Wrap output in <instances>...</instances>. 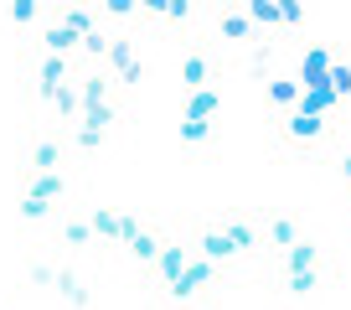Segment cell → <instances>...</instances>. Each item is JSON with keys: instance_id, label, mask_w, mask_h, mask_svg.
<instances>
[{"instance_id": "obj_32", "label": "cell", "mask_w": 351, "mask_h": 310, "mask_svg": "<svg viewBox=\"0 0 351 310\" xmlns=\"http://www.w3.org/2000/svg\"><path fill=\"white\" fill-rule=\"evenodd\" d=\"M145 78H150V62H134V67H130V73H124V78H119V83H145Z\"/></svg>"}, {"instance_id": "obj_6", "label": "cell", "mask_w": 351, "mask_h": 310, "mask_svg": "<svg viewBox=\"0 0 351 310\" xmlns=\"http://www.w3.org/2000/svg\"><path fill=\"white\" fill-rule=\"evenodd\" d=\"M114 83H119L114 73L93 67V73H88L83 83H77V93H83V114H93V109H109V104H114Z\"/></svg>"}, {"instance_id": "obj_17", "label": "cell", "mask_w": 351, "mask_h": 310, "mask_svg": "<svg viewBox=\"0 0 351 310\" xmlns=\"http://www.w3.org/2000/svg\"><path fill=\"white\" fill-rule=\"evenodd\" d=\"M57 21H62V26H73V32L83 36V42H88V36H93V32H99V16L88 11V5H67V11L57 16Z\"/></svg>"}, {"instance_id": "obj_12", "label": "cell", "mask_w": 351, "mask_h": 310, "mask_svg": "<svg viewBox=\"0 0 351 310\" xmlns=\"http://www.w3.org/2000/svg\"><path fill=\"white\" fill-rule=\"evenodd\" d=\"M165 243H171V238H165L160 228H140V238L130 243V259H134V264H155Z\"/></svg>"}, {"instance_id": "obj_19", "label": "cell", "mask_w": 351, "mask_h": 310, "mask_svg": "<svg viewBox=\"0 0 351 310\" xmlns=\"http://www.w3.org/2000/svg\"><path fill=\"white\" fill-rule=\"evenodd\" d=\"M330 109H336V93H330V88H310L305 99H300V109H295V114H310V119H326Z\"/></svg>"}, {"instance_id": "obj_5", "label": "cell", "mask_w": 351, "mask_h": 310, "mask_svg": "<svg viewBox=\"0 0 351 310\" xmlns=\"http://www.w3.org/2000/svg\"><path fill=\"white\" fill-rule=\"evenodd\" d=\"M279 134H285V145H295V150H310V145H320L330 134V124L310 119V114H285V119H279Z\"/></svg>"}, {"instance_id": "obj_27", "label": "cell", "mask_w": 351, "mask_h": 310, "mask_svg": "<svg viewBox=\"0 0 351 310\" xmlns=\"http://www.w3.org/2000/svg\"><path fill=\"white\" fill-rule=\"evenodd\" d=\"M104 140H109V124H88L83 119V130H77V150H99Z\"/></svg>"}, {"instance_id": "obj_9", "label": "cell", "mask_w": 351, "mask_h": 310, "mask_svg": "<svg viewBox=\"0 0 351 310\" xmlns=\"http://www.w3.org/2000/svg\"><path fill=\"white\" fill-rule=\"evenodd\" d=\"M186 264H191V254H186V248H181V243H176V238H171V243L160 248V259H155V274H160V285L171 289L176 279L186 274Z\"/></svg>"}, {"instance_id": "obj_34", "label": "cell", "mask_w": 351, "mask_h": 310, "mask_svg": "<svg viewBox=\"0 0 351 310\" xmlns=\"http://www.w3.org/2000/svg\"><path fill=\"white\" fill-rule=\"evenodd\" d=\"M336 176H341V181L351 187V155H341V160H336Z\"/></svg>"}, {"instance_id": "obj_24", "label": "cell", "mask_w": 351, "mask_h": 310, "mask_svg": "<svg viewBox=\"0 0 351 310\" xmlns=\"http://www.w3.org/2000/svg\"><path fill=\"white\" fill-rule=\"evenodd\" d=\"M57 289H62V300H73V305H88V285L73 269H57Z\"/></svg>"}, {"instance_id": "obj_15", "label": "cell", "mask_w": 351, "mask_h": 310, "mask_svg": "<svg viewBox=\"0 0 351 310\" xmlns=\"http://www.w3.org/2000/svg\"><path fill=\"white\" fill-rule=\"evenodd\" d=\"M42 47H47V52H57V57H67V52H73V47H83V36H77L73 26L52 21V26H47V32H42Z\"/></svg>"}, {"instance_id": "obj_23", "label": "cell", "mask_w": 351, "mask_h": 310, "mask_svg": "<svg viewBox=\"0 0 351 310\" xmlns=\"http://www.w3.org/2000/svg\"><path fill=\"white\" fill-rule=\"evenodd\" d=\"M248 21L253 26H285V11L274 0H248Z\"/></svg>"}, {"instance_id": "obj_25", "label": "cell", "mask_w": 351, "mask_h": 310, "mask_svg": "<svg viewBox=\"0 0 351 310\" xmlns=\"http://www.w3.org/2000/svg\"><path fill=\"white\" fill-rule=\"evenodd\" d=\"M88 238H93V222H88V217H73V222H62V243H67V248H83Z\"/></svg>"}, {"instance_id": "obj_29", "label": "cell", "mask_w": 351, "mask_h": 310, "mask_svg": "<svg viewBox=\"0 0 351 310\" xmlns=\"http://www.w3.org/2000/svg\"><path fill=\"white\" fill-rule=\"evenodd\" d=\"M52 104H57V114H67V119H73V114H83V93H77V88H73V83H67V88H62V93H57V99H52Z\"/></svg>"}, {"instance_id": "obj_26", "label": "cell", "mask_w": 351, "mask_h": 310, "mask_svg": "<svg viewBox=\"0 0 351 310\" xmlns=\"http://www.w3.org/2000/svg\"><path fill=\"white\" fill-rule=\"evenodd\" d=\"M212 140V119H181V145H207Z\"/></svg>"}, {"instance_id": "obj_10", "label": "cell", "mask_w": 351, "mask_h": 310, "mask_svg": "<svg viewBox=\"0 0 351 310\" xmlns=\"http://www.w3.org/2000/svg\"><path fill=\"white\" fill-rule=\"evenodd\" d=\"M62 166V140H36L32 160H26V176H47V171Z\"/></svg>"}, {"instance_id": "obj_14", "label": "cell", "mask_w": 351, "mask_h": 310, "mask_svg": "<svg viewBox=\"0 0 351 310\" xmlns=\"http://www.w3.org/2000/svg\"><path fill=\"white\" fill-rule=\"evenodd\" d=\"M62 191H67V181H62V171H47V176H26V191H21V197H42V202H62Z\"/></svg>"}, {"instance_id": "obj_11", "label": "cell", "mask_w": 351, "mask_h": 310, "mask_svg": "<svg viewBox=\"0 0 351 310\" xmlns=\"http://www.w3.org/2000/svg\"><path fill=\"white\" fill-rule=\"evenodd\" d=\"M269 104H274V109H289L295 114L300 109V99H305V88H300V78H269Z\"/></svg>"}, {"instance_id": "obj_21", "label": "cell", "mask_w": 351, "mask_h": 310, "mask_svg": "<svg viewBox=\"0 0 351 310\" xmlns=\"http://www.w3.org/2000/svg\"><path fill=\"white\" fill-rule=\"evenodd\" d=\"M330 93H336V104H351V57L336 52V67H330Z\"/></svg>"}, {"instance_id": "obj_20", "label": "cell", "mask_w": 351, "mask_h": 310, "mask_svg": "<svg viewBox=\"0 0 351 310\" xmlns=\"http://www.w3.org/2000/svg\"><path fill=\"white\" fill-rule=\"evenodd\" d=\"M217 32L228 36V42H248L253 21H248V11H222V16H217Z\"/></svg>"}, {"instance_id": "obj_13", "label": "cell", "mask_w": 351, "mask_h": 310, "mask_svg": "<svg viewBox=\"0 0 351 310\" xmlns=\"http://www.w3.org/2000/svg\"><path fill=\"white\" fill-rule=\"evenodd\" d=\"M134 62H140V57H134V42H130V36H114V42H109V57H104V73L124 78Z\"/></svg>"}, {"instance_id": "obj_7", "label": "cell", "mask_w": 351, "mask_h": 310, "mask_svg": "<svg viewBox=\"0 0 351 310\" xmlns=\"http://www.w3.org/2000/svg\"><path fill=\"white\" fill-rule=\"evenodd\" d=\"M62 88H67V57L47 52V57H42V67H36V99H47V104H52Z\"/></svg>"}, {"instance_id": "obj_31", "label": "cell", "mask_w": 351, "mask_h": 310, "mask_svg": "<svg viewBox=\"0 0 351 310\" xmlns=\"http://www.w3.org/2000/svg\"><path fill=\"white\" fill-rule=\"evenodd\" d=\"M104 16H114V21H124V16H134V5H130V0H109V5H104Z\"/></svg>"}, {"instance_id": "obj_2", "label": "cell", "mask_w": 351, "mask_h": 310, "mask_svg": "<svg viewBox=\"0 0 351 310\" xmlns=\"http://www.w3.org/2000/svg\"><path fill=\"white\" fill-rule=\"evenodd\" d=\"M285 289H289V295H310V289H320V243H315V238H300V243L285 254Z\"/></svg>"}, {"instance_id": "obj_18", "label": "cell", "mask_w": 351, "mask_h": 310, "mask_svg": "<svg viewBox=\"0 0 351 310\" xmlns=\"http://www.w3.org/2000/svg\"><path fill=\"white\" fill-rule=\"evenodd\" d=\"M93 238H114V243H119V232H124V212H114V207H99L93 212Z\"/></svg>"}, {"instance_id": "obj_3", "label": "cell", "mask_w": 351, "mask_h": 310, "mask_svg": "<svg viewBox=\"0 0 351 310\" xmlns=\"http://www.w3.org/2000/svg\"><path fill=\"white\" fill-rule=\"evenodd\" d=\"M212 279H217V264L197 254V259H191V264H186V274L176 279V285L165 289V295H171L176 305H191V300H202V295H207V289H212Z\"/></svg>"}, {"instance_id": "obj_22", "label": "cell", "mask_w": 351, "mask_h": 310, "mask_svg": "<svg viewBox=\"0 0 351 310\" xmlns=\"http://www.w3.org/2000/svg\"><path fill=\"white\" fill-rule=\"evenodd\" d=\"M263 238H269L274 248H295V243H300V228H295V217H274Z\"/></svg>"}, {"instance_id": "obj_16", "label": "cell", "mask_w": 351, "mask_h": 310, "mask_svg": "<svg viewBox=\"0 0 351 310\" xmlns=\"http://www.w3.org/2000/svg\"><path fill=\"white\" fill-rule=\"evenodd\" d=\"M217 109H222V88H202L186 99V119H217Z\"/></svg>"}, {"instance_id": "obj_1", "label": "cell", "mask_w": 351, "mask_h": 310, "mask_svg": "<svg viewBox=\"0 0 351 310\" xmlns=\"http://www.w3.org/2000/svg\"><path fill=\"white\" fill-rule=\"evenodd\" d=\"M263 243V232L253 228L248 217H238V222H222V228H207L202 232V259H212V264H228V259H238V254H253V248Z\"/></svg>"}, {"instance_id": "obj_28", "label": "cell", "mask_w": 351, "mask_h": 310, "mask_svg": "<svg viewBox=\"0 0 351 310\" xmlns=\"http://www.w3.org/2000/svg\"><path fill=\"white\" fill-rule=\"evenodd\" d=\"M52 207H57V202H42V197H21V207H16V212H21L26 222H42V217H52Z\"/></svg>"}, {"instance_id": "obj_30", "label": "cell", "mask_w": 351, "mask_h": 310, "mask_svg": "<svg viewBox=\"0 0 351 310\" xmlns=\"http://www.w3.org/2000/svg\"><path fill=\"white\" fill-rule=\"evenodd\" d=\"M5 16H11L16 26H26V21H36V16H42V5H36V0H16V5H5Z\"/></svg>"}, {"instance_id": "obj_33", "label": "cell", "mask_w": 351, "mask_h": 310, "mask_svg": "<svg viewBox=\"0 0 351 310\" xmlns=\"http://www.w3.org/2000/svg\"><path fill=\"white\" fill-rule=\"evenodd\" d=\"M279 11H285V26H300V21H305V11H300V5H279Z\"/></svg>"}, {"instance_id": "obj_4", "label": "cell", "mask_w": 351, "mask_h": 310, "mask_svg": "<svg viewBox=\"0 0 351 310\" xmlns=\"http://www.w3.org/2000/svg\"><path fill=\"white\" fill-rule=\"evenodd\" d=\"M330 67H336V47L330 42H315L305 52V62H300V88H330Z\"/></svg>"}, {"instance_id": "obj_8", "label": "cell", "mask_w": 351, "mask_h": 310, "mask_svg": "<svg viewBox=\"0 0 351 310\" xmlns=\"http://www.w3.org/2000/svg\"><path fill=\"white\" fill-rule=\"evenodd\" d=\"M202 88H212V57L197 47V52H186V62H181V93L191 99V93H202Z\"/></svg>"}]
</instances>
